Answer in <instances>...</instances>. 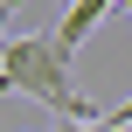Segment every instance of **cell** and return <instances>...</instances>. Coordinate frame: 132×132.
<instances>
[{"label": "cell", "mask_w": 132, "mask_h": 132, "mask_svg": "<svg viewBox=\"0 0 132 132\" xmlns=\"http://www.w3.org/2000/svg\"><path fill=\"white\" fill-rule=\"evenodd\" d=\"M70 77H77V70H70V49H63L56 35H14V42H0V90L35 97V104H49L56 118H104Z\"/></svg>", "instance_id": "6da1fadb"}, {"label": "cell", "mask_w": 132, "mask_h": 132, "mask_svg": "<svg viewBox=\"0 0 132 132\" xmlns=\"http://www.w3.org/2000/svg\"><path fill=\"white\" fill-rule=\"evenodd\" d=\"M111 7H118V0H70V14H63V21L49 28V35H56V42H63L70 56H77V49L90 42V28H97V21L111 14Z\"/></svg>", "instance_id": "7a4b0ae2"}, {"label": "cell", "mask_w": 132, "mask_h": 132, "mask_svg": "<svg viewBox=\"0 0 132 132\" xmlns=\"http://www.w3.org/2000/svg\"><path fill=\"white\" fill-rule=\"evenodd\" d=\"M49 132H132V125H111V118H63V125H49Z\"/></svg>", "instance_id": "3957f363"}, {"label": "cell", "mask_w": 132, "mask_h": 132, "mask_svg": "<svg viewBox=\"0 0 132 132\" xmlns=\"http://www.w3.org/2000/svg\"><path fill=\"white\" fill-rule=\"evenodd\" d=\"M118 7H132V0H118Z\"/></svg>", "instance_id": "277c9868"}]
</instances>
